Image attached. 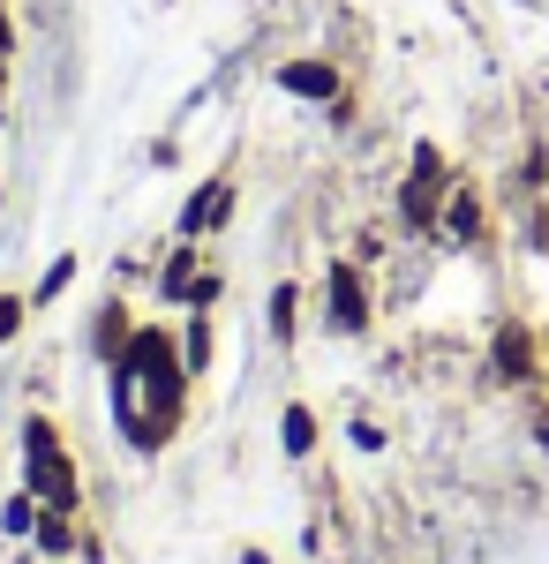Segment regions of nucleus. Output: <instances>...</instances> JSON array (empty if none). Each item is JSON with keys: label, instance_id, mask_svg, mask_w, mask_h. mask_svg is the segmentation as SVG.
<instances>
[{"label": "nucleus", "instance_id": "nucleus-3", "mask_svg": "<svg viewBox=\"0 0 549 564\" xmlns=\"http://www.w3.org/2000/svg\"><path fill=\"white\" fill-rule=\"evenodd\" d=\"M362 316H369V302H362V279H354V271H338V279H332V324H338V332H354Z\"/></svg>", "mask_w": 549, "mask_h": 564}, {"label": "nucleus", "instance_id": "nucleus-12", "mask_svg": "<svg viewBox=\"0 0 549 564\" xmlns=\"http://www.w3.org/2000/svg\"><path fill=\"white\" fill-rule=\"evenodd\" d=\"M8 332H15V302H0V339H8Z\"/></svg>", "mask_w": 549, "mask_h": 564}, {"label": "nucleus", "instance_id": "nucleus-9", "mask_svg": "<svg viewBox=\"0 0 549 564\" xmlns=\"http://www.w3.org/2000/svg\"><path fill=\"white\" fill-rule=\"evenodd\" d=\"M309 444H316V422H309V414H287V452H309Z\"/></svg>", "mask_w": 549, "mask_h": 564}, {"label": "nucleus", "instance_id": "nucleus-1", "mask_svg": "<svg viewBox=\"0 0 549 564\" xmlns=\"http://www.w3.org/2000/svg\"><path fill=\"white\" fill-rule=\"evenodd\" d=\"M23 444H31V489H39L53 512H68V505H76V475H68V459H61L53 430H45V422H31V430H23Z\"/></svg>", "mask_w": 549, "mask_h": 564}, {"label": "nucleus", "instance_id": "nucleus-14", "mask_svg": "<svg viewBox=\"0 0 549 564\" xmlns=\"http://www.w3.org/2000/svg\"><path fill=\"white\" fill-rule=\"evenodd\" d=\"M0 53H8V15H0Z\"/></svg>", "mask_w": 549, "mask_h": 564}, {"label": "nucleus", "instance_id": "nucleus-7", "mask_svg": "<svg viewBox=\"0 0 549 564\" xmlns=\"http://www.w3.org/2000/svg\"><path fill=\"white\" fill-rule=\"evenodd\" d=\"M497 369H505V377H527V332H505V339H497Z\"/></svg>", "mask_w": 549, "mask_h": 564}, {"label": "nucleus", "instance_id": "nucleus-2", "mask_svg": "<svg viewBox=\"0 0 549 564\" xmlns=\"http://www.w3.org/2000/svg\"><path fill=\"white\" fill-rule=\"evenodd\" d=\"M407 218L415 226H429V212H437V151H415V181H407Z\"/></svg>", "mask_w": 549, "mask_h": 564}, {"label": "nucleus", "instance_id": "nucleus-11", "mask_svg": "<svg viewBox=\"0 0 549 564\" xmlns=\"http://www.w3.org/2000/svg\"><path fill=\"white\" fill-rule=\"evenodd\" d=\"M204 361H212V332H204V324H189V369H204Z\"/></svg>", "mask_w": 549, "mask_h": 564}, {"label": "nucleus", "instance_id": "nucleus-13", "mask_svg": "<svg viewBox=\"0 0 549 564\" xmlns=\"http://www.w3.org/2000/svg\"><path fill=\"white\" fill-rule=\"evenodd\" d=\"M535 436H542V452H549V414H542V422H535Z\"/></svg>", "mask_w": 549, "mask_h": 564}, {"label": "nucleus", "instance_id": "nucleus-10", "mask_svg": "<svg viewBox=\"0 0 549 564\" xmlns=\"http://www.w3.org/2000/svg\"><path fill=\"white\" fill-rule=\"evenodd\" d=\"M271 324H279V332H294V286H279V294H271Z\"/></svg>", "mask_w": 549, "mask_h": 564}, {"label": "nucleus", "instance_id": "nucleus-4", "mask_svg": "<svg viewBox=\"0 0 549 564\" xmlns=\"http://www.w3.org/2000/svg\"><path fill=\"white\" fill-rule=\"evenodd\" d=\"M226 204H234V188H226V181H212V188H204V196L189 204V234H204V226H218V218H226Z\"/></svg>", "mask_w": 549, "mask_h": 564}, {"label": "nucleus", "instance_id": "nucleus-8", "mask_svg": "<svg viewBox=\"0 0 549 564\" xmlns=\"http://www.w3.org/2000/svg\"><path fill=\"white\" fill-rule=\"evenodd\" d=\"M68 279H76V257H53V271L39 279V302H53V294H61Z\"/></svg>", "mask_w": 549, "mask_h": 564}, {"label": "nucleus", "instance_id": "nucleus-6", "mask_svg": "<svg viewBox=\"0 0 549 564\" xmlns=\"http://www.w3.org/2000/svg\"><path fill=\"white\" fill-rule=\"evenodd\" d=\"M474 226H482V204H474V196H452V212H444V234L474 241Z\"/></svg>", "mask_w": 549, "mask_h": 564}, {"label": "nucleus", "instance_id": "nucleus-5", "mask_svg": "<svg viewBox=\"0 0 549 564\" xmlns=\"http://www.w3.org/2000/svg\"><path fill=\"white\" fill-rule=\"evenodd\" d=\"M287 90H301V98H332L338 76L324 68V61H301V68H287Z\"/></svg>", "mask_w": 549, "mask_h": 564}]
</instances>
